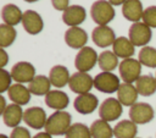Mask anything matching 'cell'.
<instances>
[{
	"instance_id": "cell-40",
	"label": "cell",
	"mask_w": 156,
	"mask_h": 138,
	"mask_svg": "<svg viewBox=\"0 0 156 138\" xmlns=\"http://www.w3.org/2000/svg\"><path fill=\"white\" fill-rule=\"evenodd\" d=\"M108 1H110L111 5H113V6H118V5H123L127 0H108Z\"/></svg>"
},
{
	"instance_id": "cell-41",
	"label": "cell",
	"mask_w": 156,
	"mask_h": 138,
	"mask_svg": "<svg viewBox=\"0 0 156 138\" xmlns=\"http://www.w3.org/2000/svg\"><path fill=\"white\" fill-rule=\"evenodd\" d=\"M26 2H35V1H39V0H24Z\"/></svg>"
},
{
	"instance_id": "cell-12",
	"label": "cell",
	"mask_w": 156,
	"mask_h": 138,
	"mask_svg": "<svg viewBox=\"0 0 156 138\" xmlns=\"http://www.w3.org/2000/svg\"><path fill=\"white\" fill-rule=\"evenodd\" d=\"M22 26L24 28V31L28 34L35 35L39 34L43 28H44V22L41 16L34 11V10H27L23 12V17H22Z\"/></svg>"
},
{
	"instance_id": "cell-22",
	"label": "cell",
	"mask_w": 156,
	"mask_h": 138,
	"mask_svg": "<svg viewBox=\"0 0 156 138\" xmlns=\"http://www.w3.org/2000/svg\"><path fill=\"white\" fill-rule=\"evenodd\" d=\"M112 51L116 54L117 57L121 59H129L134 55L135 53V46L134 44L129 40L127 37H118L116 38L113 45H112Z\"/></svg>"
},
{
	"instance_id": "cell-36",
	"label": "cell",
	"mask_w": 156,
	"mask_h": 138,
	"mask_svg": "<svg viewBox=\"0 0 156 138\" xmlns=\"http://www.w3.org/2000/svg\"><path fill=\"white\" fill-rule=\"evenodd\" d=\"M51 4L55 10L57 11H65L66 9L69 7V0H51Z\"/></svg>"
},
{
	"instance_id": "cell-3",
	"label": "cell",
	"mask_w": 156,
	"mask_h": 138,
	"mask_svg": "<svg viewBox=\"0 0 156 138\" xmlns=\"http://www.w3.org/2000/svg\"><path fill=\"white\" fill-rule=\"evenodd\" d=\"M118 71L124 83H134L141 76V64L139 60L133 57L124 59L119 62Z\"/></svg>"
},
{
	"instance_id": "cell-15",
	"label": "cell",
	"mask_w": 156,
	"mask_h": 138,
	"mask_svg": "<svg viewBox=\"0 0 156 138\" xmlns=\"http://www.w3.org/2000/svg\"><path fill=\"white\" fill-rule=\"evenodd\" d=\"M87 11L80 5H69L62 13V21L69 27H79L80 23L85 21Z\"/></svg>"
},
{
	"instance_id": "cell-39",
	"label": "cell",
	"mask_w": 156,
	"mask_h": 138,
	"mask_svg": "<svg viewBox=\"0 0 156 138\" xmlns=\"http://www.w3.org/2000/svg\"><path fill=\"white\" fill-rule=\"evenodd\" d=\"M6 107H7V105H6V100H5V98L1 95V96H0V112L2 114V112L5 111Z\"/></svg>"
},
{
	"instance_id": "cell-32",
	"label": "cell",
	"mask_w": 156,
	"mask_h": 138,
	"mask_svg": "<svg viewBox=\"0 0 156 138\" xmlns=\"http://www.w3.org/2000/svg\"><path fill=\"white\" fill-rule=\"evenodd\" d=\"M65 138H93V137L90 133V127H88L84 123L77 122L69 127V129L65 134Z\"/></svg>"
},
{
	"instance_id": "cell-24",
	"label": "cell",
	"mask_w": 156,
	"mask_h": 138,
	"mask_svg": "<svg viewBox=\"0 0 156 138\" xmlns=\"http://www.w3.org/2000/svg\"><path fill=\"white\" fill-rule=\"evenodd\" d=\"M22 17H23V12L15 4H6L1 9V18H2L4 23H6L9 26L13 27V26L18 24L20 22H22Z\"/></svg>"
},
{
	"instance_id": "cell-9",
	"label": "cell",
	"mask_w": 156,
	"mask_h": 138,
	"mask_svg": "<svg viewBox=\"0 0 156 138\" xmlns=\"http://www.w3.org/2000/svg\"><path fill=\"white\" fill-rule=\"evenodd\" d=\"M11 76L17 83H30L35 77V67L28 61H20L12 66Z\"/></svg>"
},
{
	"instance_id": "cell-37",
	"label": "cell",
	"mask_w": 156,
	"mask_h": 138,
	"mask_svg": "<svg viewBox=\"0 0 156 138\" xmlns=\"http://www.w3.org/2000/svg\"><path fill=\"white\" fill-rule=\"evenodd\" d=\"M7 62H9V55H7V53L5 51V49L1 48V49H0V67L4 68V67L7 65Z\"/></svg>"
},
{
	"instance_id": "cell-1",
	"label": "cell",
	"mask_w": 156,
	"mask_h": 138,
	"mask_svg": "<svg viewBox=\"0 0 156 138\" xmlns=\"http://www.w3.org/2000/svg\"><path fill=\"white\" fill-rule=\"evenodd\" d=\"M72 126V116L67 111H55L48 117L45 123V132L51 136H65Z\"/></svg>"
},
{
	"instance_id": "cell-25",
	"label": "cell",
	"mask_w": 156,
	"mask_h": 138,
	"mask_svg": "<svg viewBox=\"0 0 156 138\" xmlns=\"http://www.w3.org/2000/svg\"><path fill=\"white\" fill-rule=\"evenodd\" d=\"M136 133V123L132 120H122L113 127V134L116 138H135Z\"/></svg>"
},
{
	"instance_id": "cell-31",
	"label": "cell",
	"mask_w": 156,
	"mask_h": 138,
	"mask_svg": "<svg viewBox=\"0 0 156 138\" xmlns=\"http://www.w3.org/2000/svg\"><path fill=\"white\" fill-rule=\"evenodd\" d=\"M16 35H17V32H16L15 27L2 23L0 26V46L4 49L10 46L15 42Z\"/></svg>"
},
{
	"instance_id": "cell-6",
	"label": "cell",
	"mask_w": 156,
	"mask_h": 138,
	"mask_svg": "<svg viewBox=\"0 0 156 138\" xmlns=\"http://www.w3.org/2000/svg\"><path fill=\"white\" fill-rule=\"evenodd\" d=\"M119 85V78L113 72H100L94 77V87L101 93H115Z\"/></svg>"
},
{
	"instance_id": "cell-29",
	"label": "cell",
	"mask_w": 156,
	"mask_h": 138,
	"mask_svg": "<svg viewBox=\"0 0 156 138\" xmlns=\"http://www.w3.org/2000/svg\"><path fill=\"white\" fill-rule=\"evenodd\" d=\"M98 65L102 70V72H112L115 68H117V66H119V62L113 51L105 50L99 54Z\"/></svg>"
},
{
	"instance_id": "cell-2",
	"label": "cell",
	"mask_w": 156,
	"mask_h": 138,
	"mask_svg": "<svg viewBox=\"0 0 156 138\" xmlns=\"http://www.w3.org/2000/svg\"><path fill=\"white\" fill-rule=\"evenodd\" d=\"M113 5L108 0H96L90 7V16L98 26H107L115 18Z\"/></svg>"
},
{
	"instance_id": "cell-18",
	"label": "cell",
	"mask_w": 156,
	"mask_h": 138,
	"mask_svg": "<svg viewBox=\"0 0 156 138\" xmlns=\"http://www.w3.org/2000/svg\"><path fill=\"white\" fill-rule=\"evenodd\" d=\"M138 90L133 83H121L118 90H117V99L119 103L124 106H133L136 103L138 99Z\"/></svg>"
},
{
	"instance_id": "cell-13",
	"label": "cell",
	"mask_w": 156,
	"mask_h": 138,
	"mask_svg": "<svg viewBox=\"0 0 156 138\" xmlns=\"http://www.w3.org/2000/svg\"><path fill=\"white\" fill-rule=\"evenodd\" d=\"M91 39L99 48H107L113 45L116 40L115 32L108 26H96L91 32Z\"/></svg>"
},
{
	"instance_id": "cell-30",
	"label": "cell",
	"mask_w": 156,
	"mask_h": 138,
	"mask_svg": "<svg viewBox=\"0 0 156 138\" xmlns=\"http://www.w3.org/2000/svg\"><path fill=\"white\" fill-rule=\"evenodd\" d=\"M138 60L146 67L156 68V49L147 45L143 46L138 54Z\"/></svg>"
},
{
	"instance_id": "cell-20",
	"label": "cell",
	"mask_w": 156,
	"mask_h": 138,
	"mask_svg": "<svg viewBox=\"0 0 156 138\" xmlns=\"http://www.w3.org/2000/svg\"><path fill=\"white\" fill-rule=\"evenodd\" d=\"M23 114L24 111L22 110L21 105L17 104H10L5 109V111L1 114L2 115V121L7 127H18L20 122L23 120Z\"/></svg>"
},
{
	"instance_id": "cell-4",
	"label": "cell",
	"mask_w": 156,
	"mask_h": 138,
	"mask_svg": "<svg viewBox=\"0 0 156 138\" xmlns=\"http://www.w3.org/2000/svg\"><path fill=\"white\" fill-rule=\"evenodd\" d=\"M99 59L98 53L90 48V46H84L82 48L74 59V66L78 70V72H88L94 68Z\"/></svg>"
},
{
	"instance_id": "cell-21",
	"label": "cell",
	"mask_w": 156,
	"mask_h": 138,
	"mask_svg": "<svg viewBox=\"0 0 156 138\" xmlns=\"http://www.w3.org/2000/svg\"><path fill=\"white\" fill-rule=\"evenodd\" d=\"M9 98L13 104L17 105H26L28 104V101L30 100V95L32 93L29 92L28 87L21 84V83H15L10 87V89L7 90Z\"/></svg>"
},
{
	"instance_id": "cell-16",
	"label": "cell",
	"mask_w": 156,
	"mask_h": 138,
	"mask_svg": "<svg viewBox=\"0 0 156 138\" xmlns=\"http://www.w3.org/2000/svg\"><path fill=\"white\" fill-rule=\"evenodd\" d=\"M74 109L82 114V115H88L91 114L96 110L98 105H99V100L98 98L91 94V93H85V94H80L74 99Z\"/></svg>"
},
{
	"instance_id": "cell-14",
	"label": "cell",
	"mask_w": 156,
	"mask_h": 138,
	"mask_svg": "<svg viewBox=\"0 0 156 138\" xmlns=\"http://www.w3.org/2000/svg\"><path fill=\"white\" fill-rule=\"evenodd\" d=\"M65 42L72 49H82L88 43V34L80 27H69L65 32Z\"/></svg>"
},
{
	"instance_id": "cell-17",
	"label": "cell",
	"mask_w": 156,
	"mask_h": 138,
	"mask_svg": "<svg viewBox=\"0 0 156 138\" xmlns=\"http://www.w3.org/2000/svg\"><path fill=\"white\" fill-rule=\"evenodd\" d=\"M45 104L50 109H54L56 111H61V110H65L68 106L69 98L65 92L55 89V90H50L45 95Z\"/></svg>"
},
{
	"instance_id": "cell-8",
	"label": "cell",
	"mask_w": 156,
	"mask_h": 138,
	"mask_svg": "<svg viewBox=\"0 0 156 138\" xmlns=\"http://www.w3.org/2000/svg\"><path fill=\"white\" fill-rule=\"evenodd\" d=\"M68 85L73 93H77L78 95L85 94L94 87V78L88 72H76L71 76Z\"/></svg>"
},
{
	"instance_id": "cell-27",
	"label": "cell",
	"mask_w": 156,
	"mask_h": 138,
	"mask_svg": "<svg viewBox=\"0 0 156 138\" xmlns=\"http://www.w3.org/2000/svg\"><path fill=\"white\" fill-rule=\"evenodd\" d=\"M50 87H51V82L49 77L44 74H38L29 83L28 89L34 95H46L50 92Z\"/></svg>"
},
{
	"instance_id": "cell-38",
	"label": "cell",
	"mask_w": 156,
	"mask_h": 138,
	"mask_svg": "<svg viewBox=\"0 0 156 138\" xmlns=\"http://www.w3.org/2000/svg\"><path fill=\"white\" fill-rule=\"evenodd\" d=\"M32 138H52V136L51 134H49L48 132H39V133H37L34 137H32Z\"/></svg>"
},
{
	"instance_id": "cell-26",
	"label": "cell",
	"mask_w": 156,
	"mask_h": 138,
	"mask_svg": "<svg viewBox=\"0 0 156 138\" xmlns=\"http://www.w3.org/2000/svg\"><path fill=\"white\" fill-rule=\"evenodd\" d=\"M135 88L139 95L150 96L156 92V78L151 74H143L135 82Z\"/></svg>"
},
{
	"instance_id": "cell-11",
	"label": "cell",
	"mask_w": 156,
	"mask_h": 138,
	"mask_svg": "<svg viewBox=\"0 0 156 138\" xmlns=\"http://www.w3.org/2000/svg\"><path fill=\"white\" fill-rule=\"evenodd\" d=\"M23 121L27 126L34 129H40L45 127V123L48 121L46 112L40 106H32L28 107L23 114Z\"/></svg>"
},
{
	"instance_id": "cell-7",
	"label": "cell",
	"mask_w": 156,
	"mask_h": 138,
	"mask_svg": "<svg viewBox=\"0 0 156 138\" xmlns=\"http://www.w3.org/2000/svg\"><path fill=\"white\" fill-rule=\"evenodd\" d=\"M122 106L123 105L117 98H107L99 106V116L101 120H105L107 122L116 121L123 112Z\"/></svg>"
},
{
	"instance_id": "cell-44",
	"label": "cell",
	"mask_w": 156,
	"mask_h": 138,
	"mask_svg": "<svg viewBox=\"0 0 156 138\" xmlns=\"http://www.w3.org/2000/svg\"><path fill=\"white\" fill-rule=\"evenodd\" d=\"M135 138H138V137H135Z\"/></svg>"
},
{
	"instance_id": "cell-42",
	"label": "cell",
	"mask_w": 156,
	"mask_h": 138,
	"mask_svg": "<svg viewBox=\"0 0 156 138\" xmlns=\"http://www.w3.org/2000/svg\"><path fill=\"white\" fill-rule=\"evenodd\" d=\"M0 138H10V137H7L6 134H0Z\"/></svg>"
},
{
	"instance_id": "cell-5",
	"label": "cell",
	"mask_w": 156,
	"mask_h": 138,
	"mask_svg": "<svg viewBox=\"0 0 156 138\" xmlns=\"http://www.w3.org/2000/svg\"><path fill=\"white\" fill-rule=\"evenodd\" d=\"M151 28L144 22H135L129 27L128 38L134 46H146V44L151 40Z\"/></svg>"
},
{
	"instance_id": "cell-19",
	"label": "cell",
	"mask_w": 156,
	"mask_h": 138,
	"mask_svg": "<svg viewBox=\"0 0 156 138\" xmlns=\"http://www.w3.org/2000/svg\"><path fill=\"white\" fill-rule=\"evenodd\" d=\"M144 9L140 0H127L122 5V15L127 21L130 22H139L140 18H143Z\"/></svg>"
},
{
	"instance_id": "cell-23",
	"label": "cell",
	"mask_w": 156,
	"mask_h": 138,
	"mask_svg": "<svg viewBox=\"0 0 156 138\" xmlns=\"http://www.w3.org/2000/svg\"><path fill=\"white\" fill-rule=\"evenodd\" d=\"M49 79L51 82V85H54L56 88H62L69 83L71 74H69V71L66 66L56 65L50 70Z\"/></svg>"
},
{
	"instance_id": "cell-10",
	"label": "cell",
	"mask_w": 156,
	"mask_h": 138,
	"mask_svg": "<svg viewBox=\"0 0 156 138\" xmlns=\"http://www.w3.org/2000/svg\"><path fill=\"white\" fill-rule=\"evenodd\" d=\"M154 109L147 103H135L129 109V117L136 125L149 123L154 118Z\"/></svg>"
},
{
	"instance_id": "cell-28",
	"label": "cell",
	"mask_w": 156,
	"mask_h": 138,
	"mask_svg": "<svg viewBox=\"0 0 156 138\" xmlns=\"http://www.w3.org/2000/svg\"><path fill=\"white\" fill-rule=\"evenodd\" d=\"M90 133L93 138H112L113 128L105 120H95L90 126Z\"/></svg>"
},
{
	"instance_id": "cell-35",
	"label": "cell",
	"mask_w": 156,
	"mask_h": 138,
	"mask_svg": "<svg viewBox=\"0 0 156 138\" xmlns=\"http://www.w3.org/2000/svg\"><path fill=\"white\" fill-rule=\"evenodd\" d=\"M10 138H32L29 131L26 127H15L10 134Z\"/></svg>"
},
{
	"instance_id": "cell-33",
	"label": "cell",
	"mask_w": 156,
	"mask_h": 138,
	"mask_svg": "<svg viewBox=\"0 0 156 138\" xmlns=\"http://www.w3.org/2000/svg\"><path fill=\"white\" fill-rule=\"evenodd\" d=\"M143 22L150 28H156V6H149L144 10Z\"/></svg>"
},
{
	"instance_id": "cell-43",
	"label": "cell",
	"mask_w": 156,
	"mask_h": 138,
	"mask_svg": "<svg viewBox=\"0 0 156 138\" xmlns=\"http://www.w3.org/2000/svg\"><path fill=\"white\" fill-rule=\"evenodd\" d=\"M155 78H156V76H155Z\"/></svg>"
},
{
	"instance_id": "cell-34",
	"label": "cell",
	"mask_w": 156,
	"mask_h": 138,
	"mask_svg": "<svg viewBox=\"0 0 156 138\" xmlns=\"http://www.w3.org/2000/svg\"><path fill=\"white\" fill-rule=\"evenodd\" d=\"M11 81H12L11 72H7L5 68H1L0 70V92L1 93L10 89V87L12 85Z\"/></svg>"
}]
</instances>
